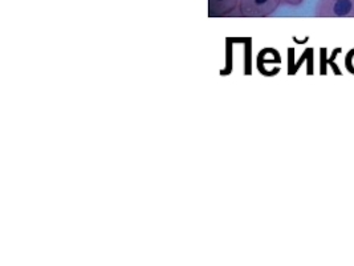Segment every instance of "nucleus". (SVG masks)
<instances>
[{
	"label": "nucleus",
	"mask_w": 354,
	"mask_h": 266,
	"mask_svg": "<svg viewBox=\"0 0 354 266\" xmlns=\"http://www.w3.org/2000/svg\"><path fill=\"white\" fill-rule=\"evenodd\" d=\"M316 15L322 17H354V0H320Z\"/></svg>",
	"instance_id": "1"
},
{
	"label": "nucleus",
	"mask_w": 354,
	"mask_h": 266,
	"mask_svg": "<svg viewBox=\"0 0 354 266\" xmlns=\"http://www.w3.org/2000/svg\"><path fill=\"white\" fill-rule=\"evenodd\" d=\"M281 4L280 0H241V15L247 17H270Z\"/></svg>",
	"instance_id": "2"
},
{
	"label": "nucleus",
	"mask_w": 354,
	"mask_h": 266,
	"mask_svg": "<svg viewBox=\"0 0 354 266\" xmlns=\"http://www.w3.org/2000/svg\"><path fill=\"white\" fill-rule=\"evenodd\" d=\"M241 0H209V15L211 17H227L235 11Z\"/></svg>",
	"instance_id": "3"
},
{
	"label": "nucleus",
	"mask_w": 354,
	"mask_h": 266,
	"mask_svg": "<svg viewBox=\"0 0 354 266\" xmlns=\"http://www.w3.org/2000/svg\"><path fill=\"white\" fill-rule=\"evenodd\" d=\"M345 66H346L348 71H349L351 73H354V50L351 51V52L346 55Z\"/></svg>",
	"instance_id": "4"
},
{
	"label": "nucleus",
	"mask_w": 354,
	"mask_h": 266,
	"mask_svg": "<svg viewBox=\"0 0 354 266\" xmlns=\"http://www.w3.org/2000/svg\"><path fill=\"white\" fill-rule=\"evenodd\" d=\"M283 4H288V6H293V7H297L300 6L304 0H280Z\"/></svg>",
	"instance_id": "5"
}]
</instances>
